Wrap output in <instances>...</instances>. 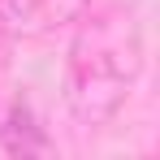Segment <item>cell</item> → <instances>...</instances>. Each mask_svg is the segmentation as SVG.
I'll return each instance as SVG.
<instances>
[{
	"label": "cell",
	"instance_id": "1",
	"mask_svg": "<svg viewBox=\"0 0 160 160\" xmlns=\"http://www.w3.org/2000/svg\"><path fill=\"white\" fill-rule=\"evenodd\" d=\"M82 9H87V0H0V30L35 35V30L74 22Z\"/></svg>",
	"mask_w": 160,
	"mask_h": 160
},
{
	"label": "cell",
	"instance_id": "2",
	"mask_svg": "<svg viewBox=\"0 0 160 160\" xmlns=\"http://www.w3.org/2000/svg\"><path fill=\"white\" fill-rule=\"evenodd\" d=\"M4 147H9L13 156H39V152H48V138H43V130L35 126V117H30L26 104H13V112H9Z\"/></svg>",
	"mask_w": 160,
	"mask_h": 160
}]
</instances>
